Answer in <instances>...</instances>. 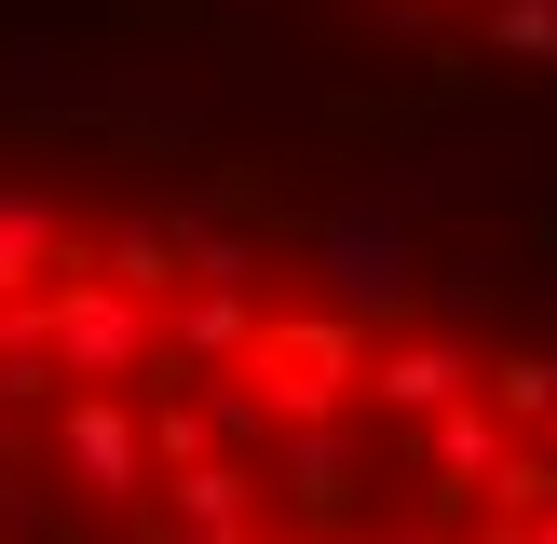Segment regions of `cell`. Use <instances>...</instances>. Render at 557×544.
<instances>
[{"instance_id":"cell-1","label":"cell","mask_w":557,"mask_h":544,"mask_svg":"<svg viewBox=\"0 0 557 544\" xmlns=\"http://www.w3.org/2000/svg\"><path fill=\"white\" fill-rule=\"evenodd\" d=\"M0 544H557V326L0 163Z\"/></svg>"},{"instance_id":"cell-2","label":"cell","mask_w":557,"mask_h":544,"mask_svg":"<svg viewBox=\"0 0 557 544\" xmlns=\"http://www.w3.org/2000/svg\"><path fill=\"white\" fill-rule=\"evenodd\" d=\"M259 14L408 54V69L476 82V96H557V0H259Z\"/></svg>"}]
</instances>
